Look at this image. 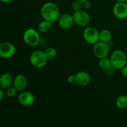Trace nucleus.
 I'll return each instance as SVG.
<instances>
[{
    "label": "nucleus",
    "instance_id": "1",
    "mask_svg": "<svg viewBox=\"0 0 127 127\" xmlns=\"http://www.w3.org/2000/svg\"><path fill=\"white\" fill-rule=\"evenodd\" d=\"M60 13L59 8L54 2H45L41 7L40 14L42 18L52 23L58 21L60 16Z\"/></svg>",
    "mask_w": 127,
    "mask_h": 127
},
{
    "label": "nucleus",
    "instance_id": "2",
    "mask_svg": "<svg viewBox=\"0 0 127 127\" xmlns=\"http://www.w3.org/2000/svg\"><path fill=\"white\" fill-rule=\"evenodd\" d=\"M113 68L115 69H122L127 63V57L125 52L120 50L114 51L110 57Z\"/></svg>",
    "mask_w": 127,
    "mask_h": 127
},
{
    "label": "nucleus",
    "instance_id": "3",
    "mask_svg": "<svg viewBox=\"0 0 127 127\" xmlns=\"http://www.w3.org/2000/svg\"><path fill=\"white\" fill-rule=\"evenodd\" d=\"M47 59L44 51L36 50L32 52L30 56V63L34 68L41 69L44 68L47 63Z\"/></svg>",
    "mask_w": 127,
    "mask_h": 127
},
{
    "label": "nucleus",
    "instance_id": "4",
    "mask_svg": "<svg viewBox=\"0 0 127 127\" xmlns=\"http://www.w3.org/2000/svg\"><path fill=\"white\" fill-rule=\"evenodd\" d=\"M40 37L38 31L33 28L26 30L22 37L24 43L31 47L38 45L40 42Z\"/></svg>",
    "mask_w": 127,
    "mask_h": 127
},
{
    "label": "nucleus",
    "instance_id": "5",
    "mask_svg": "<svg viewBox=\"0 0 127 127\" xmlns=\"http://www.w3.org/2000/svg\"><path fill=\"white\" fill-rule=\"evenodd\" d=\"M83 37L88 43L94 45L99 41V32L93 27H88L84 30Z\"/></svg>",
    "mask_w": 127,
    "mask_h": 127
},
{
    "label": "nucleus",
    "instance_id": "6",
    "mask_svg": "<svg viewBox=\"0 0 127 127\" xmlns=\"http://www.w3.org/2000/svg\"><path fill=\"white\" fill-rule=\"evenodd\" d=\"M74 24L81 27H84L89 24L91 21V17L89 14L84 10L74 12L73 14Z\"/></svg>",
    "mask_w": 127,
    "mask_h": 127
},
{
    "label": "nucleus",
    "instance_id": "7",
    "mask_svg": "<svg viewBox=\"0 0 127 127\" xmlns=\"http://www.w3.org/2000/svg\"><path fill=\"white\" fill-rule=\"evenodd\" d=\"M93 53L94 55L99 59L107 57L109 53V45L108 43L101 42L99 40L93 46Z\"/></svg>",
    "mask_w": 127,
    "mask_h": 127
},
{
    "label": "nucleus",
    "instance_id": "8",
    "mask_svg": "<svg viewBox=\"0 0 127 127\" xmlns=\"http://www.w3.org/2000/svg\"><path fill=\"white\" fill-rule=\"evenodd\" d=\"M16 47L9 42H4L0 44V56L3 58L12 57L16 53Z\"/></svg>",
    "mask_w": 127,
    "mask_h": 127
},
{
    "label": "nucleus",
    "instance_id": "9",
    "mask_svg": "<svg viewBox=\"0 0 127 127\" xmlns=\"http://www.w3.org/2000/svg\"><path fill=\"white\" fill-rule=\"evenodd\" d=\"M17 100L18 102L23 106H30L35 102V98L31 92L23 91L19 95Z\"/></svg>",
    "mask_w": 127,
    "mask_h": 127
},
{
    "label": "nucleus",
    "instance_id": "10",
    "mask_svg": "<svg viewBox=\"0 0 127 127\" xmlns=\"http://www.w3.org/2000/svg\"><path fill=\"white\" fill-rule=\"evenodd\" d=\"M58 26L62 29L68 30L71 28L74 24L73 15L69 14H64L60 16L58 20Z\"/></svg>",
    "mask_w": 127,
    "mask_h": 127
},
{
    "label": "nucleus",
    "instance_id": "11",
    "mask_svg": "<svg viewBox=\"0 0 127 127\" xmlns=\"http://www.w3.org/2000/svg\"><path fill=\"white\" fill-rule=\"evenodd\" d=\"M114 15L119 19H125L127 17V3L117 2L113 7Z\"/></svg>",
    "mask_w": 127,
    "mask_h": 127
},
{
    "label": "nucleus",
    "instance_id": "12",
    "mask_svg": "<svg viewBox=\"0 0 127 127\" xmlns=\"http://www.w3.org/2000/svg\"><path fill=\"white\" fill-rule=\"evenodd\" d=\"M91 76L88 72L81 71L76 74V83L81 86H86L91 82Z\"/></svg>",
    "mask_w": 127,
    "mask_h": 127
},
{
    "label": "nucleus",
    "instance_id": "13",
    "mask_svg": "<svg viewBox=\"0 0 127 127\" xmlns=\"http://www.w3.org/2000/svg\"><path fill=\"white\" fill-rule=\"evenodd\" d=\"M13 86L18 91H23L27 86V79L24 74H18L15 77L13 81Z\"/></svg>",
    "mask_w": 127,
    "mask_h": 127
},
{
    "label": "nucleus",
    "instance_id": "14",
    "mask_svg": "<svg viewBox=\"0 0 127 127\" xmlns=\"http://www.w3.org/2000/svg\"><path fill=\"white\" fill-rule=\"evenodd\" d=\"M14 79L12 76L9 73H5L0 78V87L1 89L6 90L13 84Z\"/></svg>",
    "mask_w": 127,
    "mask_h": 127
},
{
    "label": "nucleus",
    "instance_id": "15",
    "mask_svg": "<svg viewBox=\"0 0 127 127\" xmlns=\"http://www.w3.org/2000/svg\"><path fill=\"white\" fill-rule=\"evenodd\" d=\"M99 66L102 69L105 71H107L113 68L110 58H108L107 57L99 59Z\"/></svg>",
    "mask_w": 127,
    "mask_h": 127
},
{
    "label": "nucleus",
    "instance_id": "16",
    "mask_svg": "<svg viewBox=\"0 0 127 127\" xmlns=\"http://www.w3.org/2000/svg\"><path fill=\"white\" fill-rule=\"evenodd\" d=\"M112 38V34L109 30L104 29L99 32V40L101 42L108 43L111 40Z\"/></svg>",
    "mask_w": 127,
    "mask_h": 127
},
{
    "label": "nucleus",
    "instance_id": "17",
    "mask_svg": "<svg viewBox=\"0 0 127 127\" xmlns=\"http://www.w3.org/2000/svg\"><path fill=\"white\" fill-rule=\"evenodd\" d=\"M52 27V22L44 20L41 21L38 25V31L41 33H45L48 32Z\"/></svg>",
    "mask_w": 127,
    "mask_h": 127
},
{
    "label": "nucleus",
    "instance_id": "18",
    "mask_svg": "<svg viewBox=\"0 0 127 127\" xmlns=\"http://www.w3.org/2000/svg\"><path fill=\"white\" fill-rule=\"evenodd\" d=\"M116 107L119 109H124L127 107V95H119L115 101Z\"/></svg>",
    "mask_w": 127,
    "mask_h": 127
},
{
    "label": "nucleus",
    "instance_id": "19",
    "mask_svg": "<svg viewBox=\"0 0 127 127\" xmlns=\"http://www.w3.org/2000/svg\"><path fill=\"white\" fill-rule=\"evenodd\" d=\"M44 52L48 60L53 59V58H55L57 54L56 49L53 47H48L44 51Z\"/></svg>",
    "mask_w": 127,
    "mask_h": 127
},
{
    "label": "nucleus",
    "instance_id": "20",
    "mask_svg": "<svg viewBox=\"0 0 127 127\" xmlns=\"http://www.w3.org/2000/svg\"><path fill=\"white\" fill-rule=\"evenodd\" d=\"M18 90L14 86H11L6 89V95L7 97L12 98L16 96L17 94Z\"/></svg>",
    "mask_w": 127,
    "mask_h": 127
},
{
    "label": "nucleus",
    "instance_id": "21",
    "mask_svg": "<svg viewBox=\"0 0 127 127\" xmlns=\"http://www.w3.org/2000/svg\"><path fill=\"white\" fill-rule=\"evenodd\" d=\"M83 8V5H82L81 2H79L78 1H74L72 2L71 4V9L73 10L74 12H76V11H80Z\"/></svg>",
    "mask_w": 127,
    "mask_h": 127
},
{
    "label": "nucleus",
    "instance_id": "22",
    "mask_svg": "<svg viewBox=\"0 0 127 127\" xmlns=\"http://www.w3.org/2000/svg\"><path fill=\"white\" fill-rule=\"evenodd\" d=\"M82 5H83V8L85 9H89L91 7V1H89V0H87L85 2H83Z\"/></svg>",
    "mask_w": 127,
    "mask_h": 127
},
{
    "label": "nucleus",
    "instance_id": "23",
    "mask_svg": "<svg viewBox=\"0 0 127 127\" xmlns=\"http://www.w3.org/2000/svg\"><path fill=\"white\" fill-rule=\"evenodd\" d=\"M67 81H68V83H70V84H74V83H76V75H69V76L68 77Z\"/></svg>",
    "mask_w": 127,
    "mask_h": 127
},
{
    "label": "nucleus",
    "instance_id": "24",
    "mask_svg": "<svg viewBox=\"0 0 127 127\" xmlns=\"http://www.w3.org/2000/svg\"><path fill=\"white\" fill-rule=\"evenodd\" d=\"M121 71L122 74L125 78H127V64L121 69Z\"/></svg>",
    "mask_w": 127,
    "mask_h": 127
},
{
    "label": "nucleus",
    "instance_id": "25",
    "mask_svg": "<svg viewBox=\"0 0 127 127\" xmlns=\"http://www.w3.org/2000/svg\"><path fill=\"white\" fill-rule=\"evenodd\" d=\"M4 89H0V100H2V99L4 98Z\"/></svg>",
    "mask_w": 127,
    "mask_h": 127
},
{
    "label": "nucleus",
    "instance_id": "26",
    "mask_svg": "<svg viewBox=\"0 0 127 127\" xmlns=\"http://www.w3.org/2000/svg\"><path fill=\"white\" fill-rule=\"evenodd\" d=\"M3 3H10V2H12L14 0H0Z\"/></svg>",
    "mask_w": 127,
    "mask_h": 127
},
{
    "label": "nucleus",
    "instance_id": "27",
    "mask_svg": "<svg viewBox=\"0 0 127 127\" xmlns=\"http://www.w3.org/2000/svg\"><path fill=\"white\" fill-rule=\"evenodd\" d=\"M115 1L119 2H126L127 3V0H115Z\"/></svg>",
    "mask_w": 127,
    "mask_h": 127
},
{
    "label": "nucleus",
    "instance_id": "28",
    "mask_svg": "<svg viewBox=\"0 0 127 127\" xmlns=\"http://www.w3.org/2000/svg\"><path fill=\"white\" fill-rule=\"evenodd\" d=\"M76 1H79V2H81V3H83V2H85V1H87V0H76Z\"/></svg>",
    "mask_w": 127,
    "mask_h": 127
}]
</instances>
